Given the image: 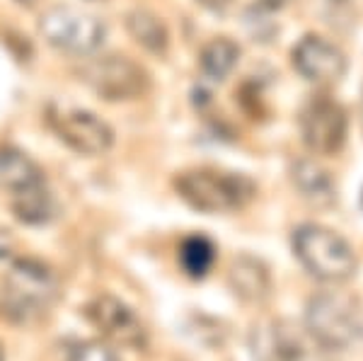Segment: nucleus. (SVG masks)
<instances>
[{"mask_svg": "<svg viewBox=\"0 0 363 361\" xmlns=\"http://www.w3.org/2000/svg\"><path fill=\"white\" fill-rule=\"evenodd\" d=\"M174 189L201 213H230L240 211L257 196V184L242 172L194 167L174 177Z\"/></svg>", "mask_w": 363, "mask_h": 361, "instance_id": "obj_1", "label": "nucleus"}, {"mask_svg": "<svg viewBox=\"0 0 363 361\" xmlns=\"http://www.w3.org/2000/svg\"><path fill=\"white\" fill-rule=\"evenodd\" d=\"M294 255L310 277L327 284L349 282L359 270L354 248L337 231L320 223H303L294 231Z\"/></svg>", "mask_w": 363, "mask_h": 361, "instance_id": "obj_2", "label": "nucleus"}, {"mask_svg": "<svg viewBox=\"0 0 363 361\" xmlns=\"http://www.w3.org/2000/svg\"><path fill=\"white\" fill-rule=\"evenodd\" d=\"M306 328L322 349L347 352L363 340V311L351 296L325 291L308 301Z\"/></svg>", "mask_w": 363, "mask_h": 361, "instance_id": "obj_3", "label": "nucleus"}, {"mask_svg": "<svg viewBox=\"0 0 363 361\" xmlns=\"http://www.w3.org/2000/svg\"><path fill=\"white\" fill-rule=\"evenodd\" d=\"M56 296L58 282L49 267L34 260L13 262L3 284L5 316L27 323V320H34L49 311Z\"/></svg>", "mask_w": 363, "mask_h": 361, "instance_id": "obj_4", "label": "nucleus"}, {"mask_svg": "<svg viewBox=\"0 0 363 361\" xmlns=\"http://www.w3.org/2000/svg\"><path fill=\"white\" fill-rule=\"evenodd\" d=\"M83 83L90 85L92 92H97L102 100L109 102H126L138 100L148 92L150 78L140 63L131 61L128 56H102L92 58L80 68Z\"/></svg>", "mask_w": 363, "mask_h": 361, "instance_id": "obj_5", "label": "nucleus"}, {"mask_svg": "<svg viewBox=\"0 0 363 361\" xmlns=\"http://www.w3.org/2000/svg\"><path fill=\"white\" fill-rule=\"evenodd\" d=\"M39 32L56 49L66 51V54L83 56L92 54L104 44L107 29L95 15L68 8V5H56V8H49L42 15Z\"/></svg>", "mask_w": 363, "mask_h": 361, "instance_id": "obj_6", "label": "nucleus"}, {"mask_svg": "<svg viewBox=\"0 0 363 361\" xmlns=\"http://www.w3.org/2000/svg\"><path fill=\"white\" fill-rule=\"evenodd\" d=\"M49 124L56 136L80 155H102L114 145L112 126L90 109L51 107Z\"/></svg>", "mask_w": 363, "mask_h": 361, "instance_id": "obj_7", "label": "nucleus"}, {"mask_svg": "<svg viewBox=\"0 0 363 361\" xmlns=\"http://www.w3.org/2000/svg\"><path fill=\"white\" fill-rule=\"evenodd\" d=\"M303 143L318 155H335L344 148L349 119L344 107L330 97H313L298 116Z\"/></svg>", "mask_w": 363, "mask_h": 361, "instance_id": "obj_8", "label": "nucleus"}, {"mask_svg": "<svg viewBox=\"0 0 363 361\" xmlns=\"http://www.w3.org/2000/svg\"><path fill=\"white\" fill-rule=\"evenodd\" d=\"M85 318L90 320L92 328H97L107 340L124 345L131 349L145 347V328L138 320L136 313L128 308L124 301L114 299V296H97L85 306Z\"/></svg>", "mask_w": 363, "mask_h": 361, "instance_id": "obj_9", "label": "nucleus"}, {"mask_svg": "<svg viewBox=\"0 0 363 361\" xmlns=\"http://www.w3.org/2000/svg\"><path fill=\"white\" fill-rule=\"evenodd\" d=\"M291 63L310 83H337L347 73V56L342 49L318 34H306L294 46Z\"/></svg>", "mask_w": 363, "mask_h": 361, "instance_id": "obj_10", "label": "nucleus"}, {"mask_svg": "<svg viewBox=\"0 0 363 361\" xmlns=\"http://www.w3.org/2000/svg\"><path fill=\"white\" fill-rule=\"evenodd\" d=\"M291 179L301 196L313 206H332L337 204V184L330 172L315 160H298L291 167Z\"/></svg>", "mask_w": 363, "mask_h": 361, "instance_id": "obj_11", "label": "nucleus"}, {"mask_svg": "<svg viewBox=\"0 0 363 361\" xmlns=\"http://www.w3.org/2000/svg\"><path fill=\"white\" fill-rule=\"evenodd\" d=\"M37 184H44V172L37 162L22 150L0 145V189L17 194Z\"/></svg>", "mask_w": 363, "mask_h": 361, "instance_id": "obj_12", "label": "nucleus"}, {"mask_svg": "<svg viewBox=\"0 0 363 361\" xmlns=\"http://www.w3.org/2000/svg\"><path fill=\"white\" fill-rule=\"evenodd\" d=\"M230 287L247 304H262L272 291V277L259 260L242 255L230 267Z\"/></svg>", "mask_w": 363, "mask_h": 361, "instance_id": "obj_13", "label": "nucleus"}, {"mask_svg": "<svg viewBox=\"0 0 363 361\" xmlns=\"http://www.w3.org/2000/svg\"><path fill=\"white\" fill-rule=\"evenodd\" d=\"M126 29L133 37V42L143 46L150 54H165L169 46V32L165 22L150 10H133L126 15Z\"/></svg>", "mask_w": 363, "mask_h": 361, "instance_id": "obj_14", "label": "nucleus"}, {"mask_svg": "<svg viewBox=\"0 0 363 361\" xmlns=\"http://www.w3.org/2000/svg\"><path fill=\"white\" fill-rule=\"evenodd\" d=\"M13 211L22 223L42 226V223H49V221L54 218L56 201L44 184H37V187L17 191L15 199H13Z\"/></svg>", "mask_w": 363, "mask_h": 361, "instance_id": "obj_15", "label": "nucleus"}, {"mask_svg": "<svg viewBox=\"0 0 363 361\" xmlns=\"http://www.w3.org/2000/svg\"><path fill=\"white\" fill-rule=\"evenodd\" d=\"M240 61V46L228 37H218L201 49L199 63L211 80H225Z\"/></svg>", "mask_w": 363, "mask_h": 361, "instance_id": "obj_16", "label": "nucleus"}, {"mask_svg": "<svg viewBox=\"0 0 363 361\" xmlns=\"http://www.w3.org/2000/svg\"><path fill=\"white\" fill-rule=\"evenodd\" d=\"M255 352L269 361H298L303 357V342L296 333H291V328L272 325L267 335L257 342Z\"/></svg>", "mask_w": 363, "mask_h": 361, "instance_id": "obj_17", "label": "nucleus"}, {"mask_svg": "<svg viewBox=\"0 0 363 361\" xmlns=\"http://www.w3.org/2000/svg\"><path fill=\"white\" fill-rule=\"evenodd\" d=\"M216 262V245L206 235H189L179 245V265L191 279H203Z\"/></svg>", "mask_w": 363, "mask_h": 361, "instance_id": "obj_18", "label": "nucleus"}, {"mask_svg": "<svg viewBox=\"0 0 363 361\" xmlns=\"http://www.w3.org/2000/svg\"><path fill=\"white\" fill-rule=\"evenodd\" d=\"M68 361H116L114 349L99 340H85L70 347Z\"/></svg>", "mask_w": 363, "mask_h": 361, "instance_id": "obj_19", "label": "nucleus"}, {"mask_svg": "<svg viewBox=\"0 0 363 361\" xmlns=\"http://www.w3.org/2000/svg\"><path fill=\"white\" fill-rule=\"evenodd\" d=\"M199 3H201L203 8H208V10H216V13H220V10H225L228 5L233 3V0H199Z\"/></svg>", "mask_w": 363, "mask_h": 361, "instance_id": "obj_20", "label": "nucleus"}, {"mask_svg": "<svg viewBox=\"0 0 363 361\" xmlns=\"http://www.w3.org/2000/svg\"><path fill=\"white\" fill-rule=\"evenodd\" d=\"M284 3H289V0H264V5H269V8H281Z\"/></svg>", "mask_w": 363, "mask_h": 361, "instance_id": "obj_21", "label": "nucleus"}, {"mask_svg": "<svg viewBox=\"0 0 363 361\" xmlns=\"http://www.w3.org/2000/svg\"><path fill=\"white\" fill-rule=\"evenodd\" d=\"M20 5H25V8H34V5L39 3V0H17Z\"/></svg>", "mask_w": 363, "mask_h": 361, "instance_id": "obj_22", "label": "nucleus"}, {"mask_svg": "<svg viewBox=\"0 0 363 361\" xmlns=\"http://www.w3.org/2000/svg\"><path fill=\"white\" fill-rule=\"evenodd\" d=\"M327 3H330V5H347L349 0H327Z\"/></svg>", "mask_w": 363, "mask_h": 361, "instance_id": "obj_23", "label": "nucleus"}, {"mask_svg": "<svg viewBox=\"0 0 363 361\" xmlns=\"http://www.w3.org/2000/svg\"><path fill=\"white\" fill-rule=\"evenodd\" d=\"M361 209H363V191H361Z\"/></svg>", "mask_w": 363, "mask_h": 361, "instance_id": "obj_24", "label": "nucleus"}, {"mask_svg": "<svg viewBox=\"0 0 363 361\" xmlns=\"http://www.w3.org/2000/svg\"><path fill=\"white\" fill-rule=\"evenodd\" d=\"M0 361H3V349H0Z\"/></svg>", "mask_w": 363, "mask_h": 361, "instance_id": "obj_25", "label": "nucleus"}]
</instances>
